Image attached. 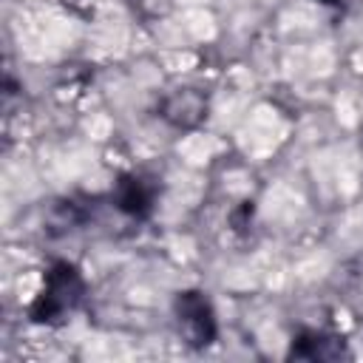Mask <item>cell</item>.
<instances>
[{"label": "cell", "instance_id": "cell-6", "mask_svg": "<svg viewBox=\"0 0 363 363\" xmlns=\"http://www.w3.org/2000/svg\"><path fill=\"white\" fill-rule=\"evenodd\" d=\"M318 3H323V6H337L340 0H318Z\"/></svg>", "mask_w": 363, "mask_h": 363}, {"label": "cell", "instance_id": "cell-3", "mask_svg": "<svg viewBox=\"0 0 363 363\" xmlns=\"http://www.w3.org/2000/svg\"><path fill=\"white\" fill-rule=\"evenodd\" d=\"M156 182L142 176V173H122L113 184V193H111V201L119 213L130 216V218H147L153 213V204H156Z\"/></svg>", "mask_w": 363, "mask_h": 363}, {"label": "cell", "instance_id": "cell-2", "mask_svg": "<svg viewBox=\"0 0 363 363\" xmlns=\"http://www.w3.org/2000/svg\"><path fill=\"white\" fill-rule=\"evenodd\" d=\"M173 315L179 320L182 337L187 340V346L193 349H204L216 340L218 335V323H216V312L210 298L201 289H182L173 298Z\"/></svg>", "mask_w": 363, "mask_h": 363}, {"label": "cell", "instance_id": "cell-5", "mask_svg": "<svg viewBox=\"0 0 363 363\" xmlns=\"http://www.w3.org/2000/svg\"><path fill=\"white\" fill-rule=\"evenodd\" d=\"M159 116L173 128H196L207 116V96L196 88H179L162 99Z\"/></svg>", "mask_w": 363, "mask_h": 363}, {"label": "cell", "instance_id": "cell-4", "mask_svg": "<svg viewBox=\"0 0 363 363\" xmlns=\"http://www.w3.org/2000/svg\"><path fill=\"white\" fill-rule=\"evenodd\" d=\"M340 357H349L346 340L320 329H301L286 352V360H312V363H329Z\"/></svg>", "mask_w": 363, "mask_h": 363}, {"label": "cell", "instance_id": "cell-1", "mask_svg": "<svg viewBox=\"0 0 363 363\" xmlns=\"http://www.w3.org/2000/svg\"><path fill=\"white\" fill-rule=\"evenodd\" d=\"M85 298V278L71 261H54L45 272L43 292L28 309L31 323L40 326H57L62 323Z\"/></svg>", "mask_w": 363, "mask_h": 363}]
</instances>
